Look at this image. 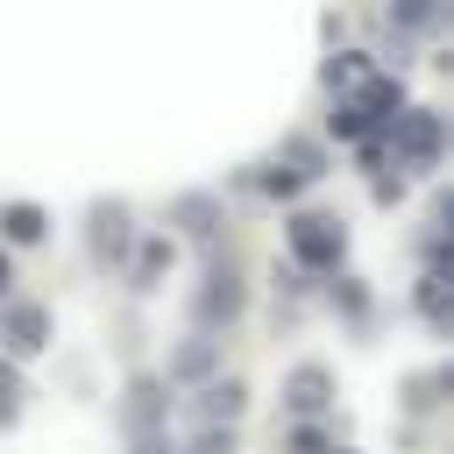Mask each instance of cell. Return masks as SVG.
I'll use <instances>...</instances> for the list:
<instances>
[{
    "instance_id": "obj_1",
    "label": "cell",
    "mask_w": 454,
    "mask_h": 454,
    "mask_svg": "<svg viewBox=\"0 0 454 454\" xmlns=\"http://www.w3.org/2000/svg\"><path fill=\"white\" fill-rule=\"evenodd\" d=\"M0 277H7V270H0Z\"/></svg>"
}]
</instances>
